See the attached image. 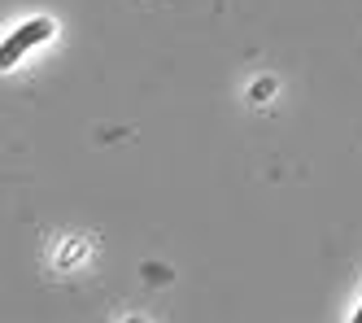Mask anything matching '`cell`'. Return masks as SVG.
Here are the masks:
<instances>
[{
	"mask_svg": "<svg viewBox=\"0 0 362 323\" xmlns=\"http://www.w3.org/2000/svg\"><path fill=\"white\" fill-rule=\"evenodd\" d=\"M127 323H140V319H127Z\"/></svg>",
	"mask_w": 362,
	"mask_h": 323,
	"instance_id": "3",
	"label": "cell"
},
{
	"mask_svg": "<svg viewBox=\"0 0 362 323\" xmlns=\"http://www.w3.org/2000/svg\"><path fill=\"white\" fill-rule=\"evenodd\" d=\"M354 323H362V306H358V314H354Z\"/></svg>",
	"mask_w": 362,
	"mask_h": 323,
	"instance_id": "2",
	"label": "cell"
},
{
	"mask_svg": "<svg viewBox=\"0 0 362 323\" xmlns=\"http://www.w3.org/2000/svg\"><path fill=\"white\" fill-rule=\"evenodd\" d=\"M48 35H53V22H48V18H35V22H27V26H18V31L0 44V70H9L18 57H27V52H31L35 44H44Z\"/></svg>",
	"mask_w": 362,
	"mask_h": 323,
	"instance_id": "1",
	"label": "cell"
}]
</instances>
